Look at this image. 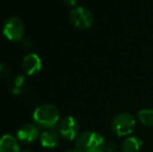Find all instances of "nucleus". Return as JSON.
<instances>
[{"label":"nucleus","instance_id":"7ed1b4c3","mask_svg":"<svg viewBox=\"0 0 153 152\" xmlns=\"http://www.w3.org/2000/svg\"><path fill=\"white\" fill-rule=\"evenodd\" d=\"M134 127L135 119L129 113L118 114L113 119V122H111V129L119 136H129L134 130Z\"/></svg>","mask_w":153,"mask_h":152},{"label":"nucleus","instance_id":"39448f33","mask_svg":"<svg viewBox=\"0 0 153 152\" xmlns=\"http://www.w3.org/2000/svg\"><path fill=\"white\" fill-rule=\"evenodd\" d=\"M3 35L10 41H20L24 35V25L19 18L13 17L5 21L3 26Z\"/></svg>","mask_w":153,"mask_h":152},{"label":"nucleus","instance_id":"ddd939ff","mask_svg":"<svg viewBox=\"0 0 153 152\" xmlns=\"http://www.w3.org/2000/svg\"><path fill=\"white\" fill-rule=\"evenodd\" d=\"M62 1H64V3L68 6H75L77 0H62Z\"/></svg>","mask_w":153,"mask_h":152},{"label":"nucleus","instance_id":"2eb2a0df","mask_svg":"<svg viewBox=\"0 0 153 152\" xmlns=\"http://www.w3.org/2000/svg\"><path fill=\"white\" fill-rule=\"evenodd\" d=\"M22 152H30V151H22Z\"/></svg>","mask_w":153,"mask_h":152},{"label":"nucleus","instance_id":"6e6552de","mask_svg":"<svg viewBox=\"0 0 153 152\" xmlns=\"http://www.w3.org/2000/svg\"><path fill=\"white\" fill-rule=\"evenodd\" d=\"M41 68H42V61L36 53H30L23 59V69L29 75L38 73Z\"/></svg>","mask_w":153,"mask_h":152},{"label":"nucleus","instance_id":"1a4fd4ad","mask_svg":"<svg viewBox=\"0 0 153 152\" xmlns=\"http://www.w3.org/2000/svg\"><path fill=\"white\" fill-rule=\"evenodd\" d=\"M0 152H20L18 141L12 134H4L0 138Z\"/></svg>","mask_w":153,"mask_h":152},{"label":"nucleus","instance_id":"423d86ee","mask_svg":"<svg viewBox=\"0 0 153 152\" xmlns=\"http://www.w3.org/2000/svg\"><path fill=\"white\" fill-rule=\"evenodd\" d=\"M79 126L77 121L71 116L64 118L59 124V134L67 141H73L78 136Z\"/></svg>","mask_w":153,"mask_h":152},{"label":"nucleus","instance_id":"4468645a","mask_svg":"<svg viewBox=\"0 0 153 152\" xmlns=\"http://www.w3.org/2000/svg\"><path fill=\"white\" fill-rule=\"evenodd\" d=\"M66 152H77L75 149H71V150H68V151H66Z\"/></svg>","mask_w":153,"mask_h":152},{"label":"nucleus","instance_id":"0eeeda50","mask_svg":"<svg viewBox=\"0 0 153 152\" xmlns=\"http://www.w3.org/2000/svg\"><path fill=\"white\" fill-rule=\"evenodd\" d=\"M39 138V128L34 124H25L17 131V139L23 143H32Z\"/></svg>","mask_w":153,"mask_h":152},{"label":"nucleus","instance_id":"9b49d317","mask_svg":"<svg viewBox=\"0 0 153 152\" xmlns=\"http://www.w3.org/2000/svg\"><path fill=\"white\" fill-rule=\"evenodd\" d=\"M142 141L137 136H128L122 144V152H139Z\"/></svg>","mask_w":153,"mask_h":152},{"label":"nucleus","instance_id":"20e7f679","mask_svg":"<svg viewBox=\"0 0 153 152\" xmlns=\"http://www.w3.org/2000/svg\"><path fill=\"white\" fill-rule=\"evenodd\" d=\"M70 21L75 27L79 29H87L92 26L94 22L93 14L83 6L74 7L70 13Z\"/></svg>","mask_w":153,"mask_h":152},{"label":"nucleus","instance_id":"f8f14e48","mask_svg":"<svg viewBox=\"0 0 153 152\" xmlns=\"http://www.w3.org/2000/svg\"><path fill=\"white\" fill-rule=\"evenodd\" d=\"M137 118L143 125L149 126V127L153 126V110H149V108L141 110L137 113Z\"/></svg>","mask_w":153,"mask_h":152},{"label":"nucleus","instance_id":"f257e3e1","mask_svg":"<svg viewBox=\"0 0 153 152\" xmlns=\"http://www.w3.org/2000/svg\"><path fill=\"white\" fill-rule=\"evenodd\" d=\"M77 152H105L106 142L103 136L96 131H85L77 138L75 143Z\"/></svg>","mask_w":153,"mask_h":152},{"label":"nucleus","instance_id":"f03ea898","mask_svg":"<svg viewBox=\"0 0 153 152\" xmlns=\"http://www.w3.org/2000/svg\"><path fill=\"white\" fill-rule=\"evenodd\" d=\"M33 120L41 127L51 128L59 122V112L53 104H43L33 112Z\"/></svg>","mask_w":153,"mask_h":152},{"label":"nucleus","instance_id":"9d476101","mask_svg":"<svg viewBox=\"0 0 153 152\" xmlns=\"http://www.w3.org/2000/svg\"><path fill=\"white\" fill-rule=\"evenodd\" d=\"M40 141L43 147L50 149V148H54V147L57 146L59 141V133H57L55 130L48 129V130H45V131L41 134Z\"/></svg>","mask_w":153,"mask_h":152}]
</instances>
